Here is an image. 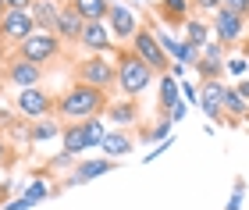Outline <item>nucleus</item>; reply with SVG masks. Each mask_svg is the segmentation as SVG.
Returning <instances> with one entry per match:
<instances>
[{
	"mask_svg": "<svg viewBox=\"0 0 249 210\" xmlns=\"http://www.w3.org/2000/svg\"><path fill=\"white\" fill-rule=\"evenodd\" d=\"M107 4H118V0H107Z\"/></svg>",
	"mask_w": 249,
	"mask_h": 210,
	"instance_id": "43",
	"label": "nucleus"
},
{
	"mask_svg": "<svg viewBox=\"0 0 249 210\" xmlns=\"http://www.w3.org/2000/svg\"><path fill=\"white\" fill-rule=\"evenodd\" d=\"M210 36L217 39L221 47H235V43L246 39V18L217 7V11H213V21H210Z\"/></svg>",
	"mask_w": 249,
	"mask_h": 210,
	"instance_id": "6",
	"label": "nucleus"
},
{
	"mask_svg": "<svg viewBox=\"0 0 249 210\" xmlns=\"http://www.w3.org/2000/svg\"><path fill=\"white\" fill-rule=\"evenodd\" d=\"M104 25L110 32V39H132L135 32H139V15L128 7V4H107V18H104Z\"/></svg>",
	"mask_w": 249,
	"mask_h": 210,
	"instance_id": "7",
	"label": "nucleus"
},
{
	"mask_svg": "<svg viewBox=\"0 0 249 210\" xmlns=\"http://www.w3.org/2000/svg\"><path fill=\"white\" fill-rule=\"evenodd\" d=\"M61 153H68V157H82L86 153V139H82V125L78 121H71V125H64L61 132Z\"/></svg>",
	"mask_w": 249,
	"mask_h": 210,
	"instance_id": "20",
	"label": "nucleus"
},
{
	"mask_svg": "<svg viewBox=\"0 0 249 210\" xmlns=\"http://www.w3.org/2000/svg\"><path fill=\"white\" fill-rule=\"evenodd\" d=\"M32 32H36V21H32L29 11H4V18H0V43H25Z\"/></svg>",
	"mask_w": 249,
	"mask_h": 210,
	"instance_id": "8",
	"label": "nucleus"
},
{
	"mask_svg": "<svg viewBox=\"0 0 249 210\" xmlns=\"http://www.w3.org/2000/svg\"><path fill=\"white\" fill-rule=\"evenodd\" d=\"M4 4H7L11 11H29V7H32V0H4Z\"/></svg>",
	"mask_w": 249,
	"mask_h": 210,
	"instance_id": "37",
	"label": "nucleus"
},
{
	"mask_svg": "<svg viewBox=\"0 0 249 210\" xmlns=\"http://www.w3.org/2000/svg\"><path fill=\"white\" fill-rule=\"evenodd\" d=\"M196 75H199V82H213V79H221L224 75V61H210V57H199L196 64Z\"/></svg>",
	"mask_w": 249,
	"mask_h": 210,
	"instance_id": "26",
	"label": "nucleus"
},
{
	"mask_svg": "<svg viewBox=\"0 0 249 210\" xmlns=\"http://www.w3.org/2000/svg\"><path fill=\"white\" fill-rule=\"evenodd\" d=\"M160 15L171 25H185L189 18V0H160Z\"/></svg>",
	"mask_w": 249,
	"mask_h": 210,
	"instance_id": "24",
	"label": "nucleus"
},
{
	"mask_svg": "<svg viewBox=\"0 0 249 210\" xmlns=\"http://www.w3.org/2000/svg\"><path fill=\"white\" fill-rule=\"evenodd\" d=\"M221 93H224V82H221V79L199 86V107H203V114L213 118V121L224 118V114H221Z\"/></svg>",
	"mask_w": 249,
	"mask_h": 210,
	"instance_id": "15",
	"label": "nucleus"
},
{
	"mask_svg": "<svg viewBox=\"0 0 249 210\" xmlns=\"http://www.w3.org/2000/svg\"><path fill=\"white\" fill-rule=\"evenodd\" d=\"M21 196H25V200H29L32 207H36L39 200H47V196H53V185H50L47 178H36V182H32V185H29V189L21 192Z\"/></svg>",
	"mask_w": 249,
	"mask_h": 210,
	"instance_id": "27",
	"label": "nucleus"
},
{
	"mask_svg": "<svg viewBox=\"0 0 249 210\" xmlns=\"http://www.w3.org/2000/svg\"><path fill=\"white\" fill-rule=\"evenodd\" d=\"M224 71H231V75H239V79H246L249 61H246V57H224Z\"/></svg>",
	"mask_w": 249,
	"mask_h": 210,
	"instance_id": "29",
	"label": "nucleus"
},
{
	"mask_svg": "<svg viewBox=\"0 0 249 210\" xmlns=\"http://www.w3.org/2000/svg\"><path fill=\"white\" fill-rule=\"evenodd\" d=\"M18 57L39 64V68H47L50 61L61 57V39L53 36V32H39V29H36L25 43H18Z\"/></svg>",
	"mask_w": 249,
	"mask_h": 210,
	"instance_id": "3",
	"label": "nucleus"
},
{
	"mask_svg": "<svg viewBox=\"0 0 249 210\" xmlns=\"http://www.w3.org/2000/svg\"><path fill=\"white\" fill-rule=\"evenodd\" d=\"M246 118H249V110H246Z\"/></svg>",
	"mask_w": 249,
	"mask_h": 210,
	"instance_id": "44",
	"label": "nucleus"
},
{
	"mask_svg": "<svg viewBox=\"0 0 249 210\" xmlns=\"http://www.w3.org/2000/svg\"><path fill=\"white\" fill-rule=\"evenodd\" d=\"M246 110H249V104L235 93V86H224V93H221V114L231 118V121H239V118H246Z\"/></svg>",
	"mask_w": 249,
	"mask_h": 210,
	"instance_id": "21",
	"label": "nucleus"
},
{
	"mask_svg": "<svg viewBox=\"0 0 249 210\" xmlns=\"http://www.w3.org/2000/svg\"><path fill=\"white\" fill-rule=\"evenodd\" d=\"M4 64H7V57H4V43H0V68H4Z\"/></svg>",
	"mask_w": 249,
	"mask_h": 210,
	"instance_id": "41",
	"label": "nucleus"
},
{
	"mask_svg": "<svg viewBox=\"0 0 249 210\" xmlns=\"http://www.w3.org/2000/svg\"><path fill=\"white\" fill-rule=\"evenodd\" d=\"M242 50H246V53H242V57H246V61H249V36H246V39H242Z\"/></svg>",
	"mask_w": 249,
	"mask_h": 210,
	"instance_id": "40",
	"label": "nucleus"
},
{
	"mask_svg": "<svg viewBox=\"0 0 249 210\" xmlns=\"http://www.w3.org/2000/svg\"><path fill=\"white\" fill-rule=\"evenodd\" d=\"M82 25H86V21L64 4V7L57 11V25H53V36H57L61 43H78V36H82Z\"/></svg>",
	"mask_w": 249,
	"mask_h": 210,
	"instance_id": "13",
	"label": "nucleus"
},
{
	"mask_svg": "<svg viewBox=\"0 0 249 210\" xmlns=\"http://www.w3.org/2000/svg\"><path fill=\"white\" fill-rule=\"evenodd\" d=\"M68 7L82 21H104L107 18V0H68Z\"/></svg>",
	"mask_w": 249,
	"mask_h": 210,
	"instance_id": "19",
	"label": "nucleus"
},
{
	"mask_svg": "<svg viewBox=\"0 0 249 210\" xmlns=\"http://www.w3.org/2000/svg\"><path fill=\"white\" fill-rule=\"evenodd\" d=\"M128 43H132V53H135V57L146 61V64L153 68V75H157V71H160V75L167 71V64H171V61H167V53L160 50V43H157L153 29H142V25H139V32H135Z\"/></svg>",
	"mask_w": 249,
	"mask_h": 210,
	"instance_id": "5",
	"label": "nucleus"
},
{
	"mask_svg": "<svg viewBox=\"0 0 249 210\" xmlns=\"http://www.w3.org/2000/svg\"><path fill=\"white\" fill-rule=\"evenodd\" d=\"M15 104H18V110H21L29 121H39V118H50V114H53V96H50L47 89H39V86L18 89Z\"/></svg>",
	"mask_w": 249,
	"mask_h": 210,
	"instance_id": "9",
	"label": "nucleus"
},
{
	"mask_svg": "<svg viewBox=\"0 0 249 210\" xmlns=\"http://www.w3.org/2000/svg\"><path fill=\"white\" fill-rule=\"evenodd\" d=\"M192 7L203 11V15H213V11L221 7V0H192Z\"/></svg>",
	"mask_w": 249,
	"mask_h": 210,
	"instance_id": "34",
	"label": "nucleus"
},
{
	"mask_svg": "<svg viewBox=\"0 0 249 210\" xmlns=\"http://www.w3.org/2000/svg\"><path fill=\"white\" fill-rule=\"evenodd\" d=\"M175 104H182V89H178V79H171V75H160V93H157V110L160 114H167Z\"/></svg>",
	"mask_w": 249,
	"mask_h": 210,
	"instance_id": "17",
	"label": "nucleus"
},
{
	"mask_svg": "<svg viewBox=\"0 0 249 210\" xmlns=\"http://www.w3.org/2000/svg\"><path fill=\"white\" fill-rule=\"evenodd\" d=\"M4 79L15 86V89H29V86H39L43 82V68L32 61H21V57H11L4 64Z\"/></svg>",
	"mask_w": 249,
	"mask_h": 210,
	"instance_id": "10",
	"label": "nucleus"
},
{
	"mask_svg": "<svg viewBox=\"0 0 249 210\" xmlns=\"http://www.w3.org/2000/svg\"><path fill=\"white\" fill-rule=\"evenodd\" d=\"M61 132H64V128H61V121H57V118H39V121H32L29 139L39 146V142H50L53 136H61Z\"/></svg>",
	"mask_w": 249,
	"mask_h": 210,
	"instance_id": "22",
	"label": "nucleus"
},
{
	"mask_svg": "<svg viewBox=\"0 0 249 210\" xmlns=\"http://www.w3.org/2000/svg\"><path fill=\"white\" fill-rule=\"evenodd\" d=\"M100 150H104L107 160H118V157H128V153L135 150V139H132L124 128H118V132L107 128V136H104V142H100Z\"/></svg>",
	"mask_w": 249,
	"mask_h": 210,
	"instance_id": "14",
	"label": "nucleus"
},
{
	"mask_svg": "<svg viewBox=\"0 0 249 210\" xmlns=\"http://www.w3.org/2000/svg\"><path fill=\"white\" fill-rule=\"evenodd\" d=\"M78 125H82L86 150H96L100 142H104V136H107V125H104V118H86V121H78Z\"/></svg>",
	"mask_w": 249,
	"mask_h": 210,
	"instance_id": "23",
	"label": "nucleus"
},
{
	"mask_svg": "<svg viewBox=\"0 0 249 210\" xmlns=\"http://www.w3.org/2000/svg\"><path fill=\"white\" fill-rule=\"evenodd\" d=\"M221 7L224 11H231V15H239L249 21V0H221Z\"/></svg>",
	"mask_w": 249,
	"mask_h": 210,
	"instance_id": "31",
	"label": "nucleus"
},
{
	"mask_svg": "<svg viewBox=\"0 0 249 210\" xmlns=\"http://www.w3.org/2000/svg\"><path fill=\"white\" fill-rule=\"evenodd\" d=\"M185 32H189L185 43H192V47H207V43L213 39V36H210V25H207L203 18H185Z\"/></svg>",
	"mask_w": 249,
	"mask_h": 210,
	"instance_id": "25",
	"label": "nucleus"
},
{
	"mask_svg": "<svg viewBox=\"0 0 249 210\" xmlns=\"http://www.w3.org/2000/svg\"><path fill=\"white\" fill-rule=\"evenodd\" d=\"M29 207H32V203L25 200V196H18V200H11V203H7L4 210H29Z\"/></svg>",
	"mask_w": 249,
	"mask_h": 210,
	"instance_id": "36",
	"label": "nucleus"
},
{
	"mask_svg": "<svg viewBox=\"0 0 249 210\" xmlns=\"http://www.w3.org/2000/svg\"><path fill=\"white\" fill-rule=\"evenodd\" d=\"M107 118L114 121L118 128H128L139 121V104L135 100H121V104H107Z\"/></svg>",
	"mask_w": 249,
	"mask_h": 210,
	"instance_id": "18",
	"label": "nucleus"
},
{
	"mask_svg": "<svg viewBox=\"0 0 249 210\" xmlns=\"http://www.w3.org/2000/svg\"><path fill=\"white\" fill-rule=\"evenodd\" d=\"M110 32L104 21H86L82 25V36H78V47H86L89 53H110Z\"/></svg>",
	"mask_w": 249,
	"mask_h": 210,
	"instance_id": "12",
	"label": "nucleus"
},
{
	"mask_svg": "<svg viewBox=\"0 0 249 210\" xmlns=\"http://www.w3.org/2000/svg\"><path fill=\"white\" fill-rule=\"evenodd\" d=\"M142 139H157V142H164V139H171V121H157V128H150V132H142Z\"/></svg>",
	"mask_w": 249,
	"mask_h": 210,
	"instance_id": "28",
	"label": "nucleus"
},
{
	"mask_svg": "<svg viewBox=\"0 0 249 210\" xmlns=\"http://www.w3.org/2000/svg\"><path fill=\"white\" fill-rule=\"evenodd\" d=\"M189 114V104H175L171 110H167V121H171V125H175V121H182Z\"/></svg>",
	"mask_w": 249,
	"mask_h": 210,
	"instance_id": "35",
	"label": "nucleus"
},
{
	"mask_svg": "<svg viewBox=\"0 0 249 210\" xmlns=\"http://www.w3.org/2000/svg\"><path fill=\"white\" fill-rule=\"evenodd\" d=\"M242 196H246V182L239 178V182L231 185V200L224 203V210H242Z\"/></svg>",
	"mask_w": 249,
	"mask_h": 210,
	"instance_id": "30",
	"label": "nucleus"
},
{
	"mask_svg": "<svg viewBox=\"0 0 249 210\" xmlns=\"http://www.w3.org/2000/svg\"><path fill=\"white\" fill-rule=\"evenodd\" d=\"M114 164H118V160H107V157H93V160H82V164H75V171H71V175L64 178V185H86V182L100 178V175L114 171Z\"/></svg>",
	"mask_w": 249,
	"mask_h": 210,
	"instance_id": "11",
	"label": "nucleus"
},
{
	"mask_svg": "<svg viewBox=\"0 0 249 210\" xmlns=\"http://www.w3.org/2000/svg\"><path fill=\"white\" fill-rule=\"evenodd\" d=\"M57 11H61L57 0H32L29 15H32V21H36L39 32H53V25H57Z\"/></svg>",
	"mask_w": 249,
	"mask_h": 210,
	"instance_id": "16",
	"label": "nucleus"
},
{
	"mask_svg": "<svg viewBox=\"0 0 249 210\" xmlns=\"http://www.w3.org/2000/svg\"><path fill=\"white\" fill-rule=\"evenodd\" d=\"M199 57H210V61H224V47L217 39H210L207 47H199Z\"/></svg>",
	"mask_w": 249,
	"mask_h": 210,
	"instance_id": "32",
	"label": "nucleus"
},
{
	"mask_svg": "<svg viewBox=\"0 0 249 210\" xmlns=\"http://www.w3.org/2000/svg\"><path fill=\"white\" fill-rule=\"evenodd\" d=\"M235 93H239V96H242V100L249 104V79H242L239 86H235Z\"/></svg>",
	"mask_w": 249,
	"mask_h": 210,
	"instance_id": "38",
	"label": "nucleus"
},
{
	"mask_svg": "<svg viewBox=\"0 0 249 210\" xmlns=\"http://www.w3.org/2000/svg\"><path fill=\"white\" fill-rule=\"evenodd\" d=\"M178 89H182V104H199V86H192V82H178Z\"/></svg>",
	"mask_w": 249,
	"mask_h": 210,
	"instance_id": "33",
	"label": "nucleus"
},
{
	"mask_svg": "<svg viewBox=\"0 0 249 210\" xmlns=\"http://www.w3.org/2000/svg\"><path fill=\"white\" fill-rule=\"evenodd\" d=\"M75 79L82 86H93V89H110L114 86V61L107 53H89L86 61H78Z\"/></svg>",
	"mask_w": 249,
	"mask_h": 210,
	"instance_id": "4",
	"label": "nucleus"
},
{
	"mask_svg": "<svg viewBox=\"0 0 249 210\" xmlns=\"http://www.w3.org/2000/svg\"><path fill=\"white\" fill-rule=\"evenodd\" d=\"M107 89H93V86H82L75 82L71 89H64L57 100H53V114L68 118V121H86V118H96L100 110H107Z\"/></svg>",
	"mask_w": 249,
	"mask_h": 210,
	"instance_id": "1",
	"label": "nucleus"
},
{
	"mask_svg": "<svg viewBox=\"0 0 249 210\" xmlns=\"http://www.w3.org/2000/svg\"><path fill=\"white\" fill-rule=\"evenodd\" d=\"M7 164V142H4V136H0V168Z\"/></svg>",
	"mask_w": 249,
	"mask_h": 210,
	"instance_id": "39",
	"label": "nucleus"
},
{
	"mask_svg": "<svg viewBox=\"0 0 249 210\" xmlns=\"http://www.w3.org/2000/svg\"><path fill=\"white\" fill-rule=\"evenodd\" d=\"M114 86L121 89L124 100H135L153 86V68L146 61H139L132 50H121L114 57Z\"/></svg>",
	"mask_w": 249,
	"mask_h": 210,
	"instance_id": "2",
	"label": "nucleus"
},
{
	"mask_svg": "<svg viewBox=\"0 0 249 210\" xmlns=\"http://www.w3.org/2000/svg\"><path fill=\"white\" fill-rule=\"evenodd\" d=\"M4 11H7V4H4V0H0V18H4Z\"/></svg>",
	"mask_w": 249,
	"mask_h": 210,
	"instance_id": "42",
	"label": "nucleus"
}]
</instances>
